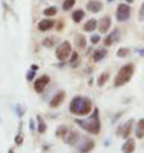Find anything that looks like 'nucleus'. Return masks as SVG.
<instances>
[{
  "mask_svg": "<svg viewBox=\"0 0 144 153\" xmlns=\"http://www.w3.org/2000/svg\"><path fill=\"white\" fill-rule=\"evenodd\" d=\"M75 123L79 125L81 129L90 134H99L101 132V122H100V111L95 108L92 110V114L86 119H75Z\"/></svg>",
  "mask_w": 144,
  "mask_h": 153,
  "instance_id": "obj_1",
  "label": "nucleus"
},
{
  "mask_svg": "<svg viewBox=\"0 0 144 153\" xmlns=\"http://www.w3.org/2000/svg\"><path fill=\"white\" fill-rule=\"evenodd\" d=\"M68 109H70V113L73 114V115L85 117L92 111V102L86 96L77 95L70 101Z\"/></svg>",
  "mask_w": 144,
  "mask_h": 153,
  "instance_id": "obj_2",
  "label": "nucleus"
},
{
  "mask_svg": "<svg viewBox=\"0 0 144 153\" xmlns=\"http://www.w3.org/2000/svg\"><path fill=\"white\" fill-rule=\"evenodd\" d=\"M134 71H135V67H134L133 63L124 65V66L118 71V74H116V76H115L114 87H121L125 84H128L129 81L133 79V76H134Z\"/></svg>",
  "mask_w": 144,
  "mask_h": 153,
  "instance_id": "obj_3",
  "label": "nucleus"
},
{
  "mask_svg": "<svg viewBox=\"0 0 144 153\" xmlns=\"http://www.w3.org/2000/svg\"><path fill=\"white\" fill-rule=\"evenodd\" d=\"M72 53V46L68 41H63L56 48V58L61 62H66Z\"/></svg>",
  "mask_w": 144,
  "mask_h": 153,
  "instance_id": "obj_4",
  "label": "nucleus"
},
{
  "mask_svg": "<svg viewBox=\"0 0 144 153\" xmlns=\"http://www.w3.org/2000/svg\"><path fill=\"white\" fill-rule=\"evenodd\" d=\"M131 15V8L130 4H119L116 7V12H115V18L119 23H123V22H126Z\"/></svg>",
  "mask_w": 144,
  "mask_h": 153,
  "instance_id": "obj_5",
  "label": "nucleus"
},
{
  "mask_svg": "<svg viewBox=\"0 0 144 153\" xmlns=\"http://www.w3.org/2000/svg\"><path fill=\"white\" fill-rule=\"evenodd\" d=\"M49 81H51V77H49L48 75L39 76L38 79L34 80V85H33V87H34V91L37 92V94H42V92L44 91V89L47 87V85L49 84Z\"/></svg>",
  "mask_w": 144,
  "mask_h": 153,
  "instance_id": "obj_6",
  "label": "nucleus"
},
{
  "mask_svg": "<svg viewBox=\"0 0 144 153\" xmlns=\"http://www.w3.org/2000/svg\"><path fill=\"white\" fill-rule=\"evenodd\" d=\"M94 148H95V142L88 137H84L81 140V143L77 147V152L79 153H90Z\"/></svg>",
  "mask_w": 144,
  "mask_h": 153,
  "instance_id": "obj_7",
  "label": "nucleus"
},
{
  "mask_svg": "<svg viewBox=\"0 0 144 153\" xmlns=\"http://www.w3.org/2000/svg\"><path fill=\"white\" fill-rule=\"evenodd\" d=\"M133 125H134V120H133V119L126 120L123 125H120V128H118V130H116V134H118V135L120 134L124 139H128L130 137L131 130H133Z\"/></svg>",
  "mask_w": 144,
  "mask_h": 153,
  "instance_id": "obj_8",
  "label": "nucleus"
},
{
  "mask_svg": "<svg viewBox=\"0 0 144 153\" xmlns=\"http://www.w3.org/2000/svg\"><path fill=\"white\" fill-rule=\"evenodd\" d=\"M65 97H66V92L65 91H58L57 94H54L52 96V99L49 100V108H52V109H56L58 106L62 105V102L65 101Z\"/></svg>",
  "mask_w": 144,
  "mask_h": 153,
  "instance_id": "obj_9",
  "label": "nucleus"
},
{
  "mask_svg": "<svg viewBox=\"0 0 144 153\" xmlns=\"http://www.w3.org/2000/svg\"><path fill=\"white\" fill-rule=\"evenodd\" d=\"M80 138H81L80 133L77 132V130H75V129H71V130H68V133L65 135L63 140H65L66 144H68V146H75L77 142L80 140Z\"/></svg>",
  "mask_w": 144,
  "mask_h": 153,
  "instance_id": "obj_10",
  "label": "nucleus"
},
{
  "mask_svg": "<svg viewBox=\"0 0 144 153\" xmlns=\"http://www.w3.org/2000/svg\"><path fill=\"white\" fill-rule=\"evenodd\" d=\"M120 41V32L118 28H115L111 30V33H109V36H106V38L104 39V46L105 47H110L113 46L114 43Z\"/></svg>",
  "mask_w": 144,
  "mask_h": 153,
  "instance_id": "obj_11",
  "label": "nucleus"
},
{
  "mask_svg": "<svg viewBox=\"0 0 144 153\" xmlns=\"http://www.w3.org/2000/svg\"><path fill=\"white\" fill-rule=\"evenodd\" d=\"M111 24H113L111 18L110 17H102L100 20L97 22V29H99V32H100L101 34L108 33L109 29L111 28Z\"/></svg>",
  "mask_w": 144,
  "mask_h": 153,
  "instance_id": "obj_12",
  "label": "nucleus"
},
{
  "mask_svg": "<svg viewBox=\"0 0 144 153\" xmlns=\"http://www.w3.org/2000/svg\"><path fill=\"white\" fill-rule=\"evenodd\" d=\"M86 9L91 13H100L104 9V4L100 0H88L86 4Z\"/></svg>",
  "mask_w": 144,
  "mask_h": 153,
  "instance_id": "obj_13",
  "label": "nucleus"
},
{
  "mask_svg": "<svg viewBox=\"0 0 144 153\" xmlns=\"http://www.w3.org/2000/svg\"><path fill=\"white\" fill-rule=\"evenodd\" d=\"M54 25H56V22L51 18H46V19H42L39 23H38V29L41 32H47L49 29L54 28Z\"/></svg>",
  "mask_w": 144,
  "mask_h": 153,
  "instance_id": "obj_14",
  "label": "nucleus"
},
{
  "mask_svg": "<svg viewBox=\"0 0 144 153\" xmlns=\"http://www.w3.org/2000/svg\"><path fill=\"white\" fill-rule=\"evenodd\" d=\"M108 56V51H106V47H100V48H96L92 53V61L94 62H100L102 59Z\"/></svg>",
  "mask_w": 144,
  "mask_h": 153,
  "instance_id": "obj_15",
  "label": "nucleus"
},
{
  "mask_svg": "<svg viewBox=\"0 0 144 153\" xmlns=\"http://www.w3.org/2000/svg\"><path fill=\"white\" fill-rule=\"evenodd\" d=\"M135 151V140L131 139V138H128L125 140V143L121 147V152L123 153H134Z\"/></svg>",
  "mask_w": 144,
  "mask_h": 153,
  "instance_id": "obj_16",
  "label": "nucleus"
},
{
  "mask_svg": "<svg viewBox=\"0 0 144 153\" xmlns=\"http://www.w3.org/2000/svg\"><path fill=\"white\" fill-rule=\"evenodd\" d=\"M87 45V41H86V37L82 36V34H76L75 36V46L79 48V50H85Z\"/></svg>",
  "mask_w": 144,
  "mask_h": 153,
  "instance_id": "obj_17",
  "label": "nucleus"
},
{
  "mask_svg": "<svg viewBox=\"0 0 144 153\" xmlns=\"http://www.w3.org/2000/svg\"><path fill=\"white\" fill-rule=\"evenodd\" d=\"M135 137L138 139H144V118L138 120L135 127Z\"/></svg>",
  "mask_w": 144,
  "mask_h": 153,
  "instance_id": "obj_18",
  "label": "nucleus"
},
{
  "mask_svg": "<svg viewBox=\"0 0 144 153\" xmlns=\"http://www.w3.org/2000/svg\"><path fill=\"white\" fill-rule=\"evenodd\" d=\"M96 28H97V20L94 19V18L88 19L84 24V27H82V29H84L85 32H94Z\"/></svg>",
  "mask_w": 144,
  "mask_h": 153,
  "instance_id": "obj_19",
  "label": "nucleus"
},
{
  "mask_svg": "<svg viewBox=\"0 0 144 153\" xmlns=\"http://www.w3.org/2000/svg\"><path fill=\"white\" fill-rule=\"evenodd\" d=\"M57 41H58V39H57L56 37L48 36V37H46V38H44V39L42 41V45H43V47H46V48H52V47L56 46Z\"/></svg>",
  "mask_w": 144,
  "mask_h": 153,
  "instance_id": "obj_20",
  "label": "nucleus"
},
{
  "mask_svg": "<svg viewBox=\"0 0 144 153\" xmlns=\"http://www.w3.org/2000/svg\"><path fill=\"white\" fill-rule=\"evenodd\" d=\"M37 122H38V125H37V132L39 134H44L47 132V124L46 122L43 120V118L41 115H37Z\"/></svg>",
  "mask_w": 144,
  "mask_h": 153,
  "instance_id": "obj_21",
  "label": "nucleus"
},
{
  "mask_svg": "<svg viewBox=\"0 0 144 153\" xmlns=\"http://www.w3.org/2000/svg\"><path fill=\"white\" fill-rule=\"evenodd\" d=\"M68 127L67 125H65V124H61V125H58L57 127V129H56V132H54V134H56V137L57 138H65V135L68 133Z\"/></svg>",
  "mask_w": 144,
  "mask_h": 153,
  "instance_id": "obj_22",
  "label": "nucleus"
},
{
  "mask_svg": "<svg viewBox=\"0 0 144 153\" xmlns=\"http://www.w3.org/2000/svg\"><path fill=\"white\" fill-rule=\"evenodd\" d=\"M68 63L71 65L72 68L77 67V65L80 63V56H79V53H77L76 51H72L71 56H70V58H68Z\"/></svg>",
  "mask_w": 144,
  "mask_h": 153,
  "instance_id": "obj_23",
  "label": "nucleus"
},
{
  "mask_svg": "<svg viewBox=\"0 0 144 153\" xmlns=\"http://www.w3.org/2000/svg\"><path fill=\"white\" fill-rule=\"evenodd\" d=\"M109 77H110V74L108 72V71H105V72H102V74L97 77V80H96L97 86H99V87H102V86H104V85L109 81Z\"/></svg>",
  "mask_w": 144,
  "mask_h": 153,
  "instance_id": "obj_24",
  "label": "nucleus"
},
{
  "mask_svg": "<svg viewBox=\"0 0 144 153\" xmlns=\"http://www.w3.org/2000/svg\"><path fill=\"white\" fill-rule=\"evenodd\" d=\"M84 18H85V12L82 9H77L72 13V20H73L75 23H80Z\"/></svg>",
  "mask_w": 144,
  "mask_h": 153,
  "instance_id": "obj_25",
  "label": "nucleus"
},
{
  "mask_svg": "<svg viewBox=\"0 0 144 153\" xmlns=\"http://www.w3.org/2000/svg\"><path fill=\"white\" fill-rule=\"evenodd\" d=\"M22 127H23V123H19V130H18V134L15 135V138H14V142H15V144L16 146H20L22 143H23V140H24V137H23V133H22Z\"/></svg>",
  "mask_w": 144,
  "mask_h": 153,
  "instance_id": "obj_26",
  "label": "nucleus"
},
{
  "mask_svg": "<svg viewBox=\"0 0 144 153\" xmlns=\"http://www.w3.org/2000/svg\"><path fill=\"white\" fill-rule=\"evenodd\" d=\"M57 12H58L57 7H49V8H46L43 10V14L46 15V17H48V18H52V17H54V15L57 14Z\"/></svg>",
  "mask_w": 144,
  "mask_h": 153,
  "instance_id": "obj_27",
  "label": "nucleus"
},
{
  "mask_svg": "<svg viewBox=\"0 0 144 153\" xmlns=\"http://www.w3.org/2000/svg\"><path fill=\"white\" fill-rule=\"evenodd\" d=\"M129 54H130V50L126 48V47H121L116 51V56H118L119 58H125V57H128Z\"/></svg>",
  "mask_w": 144,
  "mask_h": 153,
  "instance_id": "obj_28",
  "label": "nucleus"
},
{
  "mask_svg": "<svg viewBox=\"0 0 144 153\" xmlns=\"http://www.w3.org/2000/svg\"><path fill=\"white\" fill-rule=\"evenodd\" d=\"M75 4H76V0H65L62 4V9L65 12H68V10H71L75 7Z\"/></svg>",
  "mask_w": 144,
  "mask_h": 153,
  "instance_id": "obj_29",
  "label": "nucleus"
},
{
  "mask_svg": "<svg viewBox=\"0 0 144 153\" xmlns=\"http://www.w3.org/2000/svg\"><path fill=\"white\" fill-rule=\"evenodd\" d=\"M37 76V71H33V70H29L28 72H27V76H25V79L27 81H33L34 80V77Z\"/></svg>",
  "mask_w": 144,
  "mask_h": 153,
  "instance_id": "obj_30",
  "label": "nucleus"
},
{
  "mask_svg": "<svg viewBox=\"0 0 144 153\" xmlns=\"http://www.w3.org/2000/svg\"><path fill=\"white\" fill-rule=\"evenodd\" d=\"M100 41H101V37L99 36V34H92L91 38H90V42L92 43V45H97Z\"/></svg>",
  "mask_w": 144,
  "mask_h": 153,
  "instance_id": "obj_31",
  "label": "nucleus"
},
{
  "mask_svg": "<svg viewBox=\"0 0 144 153\" xmlns=\"http://www.w3.org/2000/svg\"><path fill=\"white\" fill-rule=\"evenodd\" d=\"M15 111H16V114H18L19 117H22L25 113V108L22 106V105H15Z\"/></svg>",
  "mask_w": 144,
  "mask_h": 153,
  "instance_id": "obj_32",
  "label": "nucleus"
},
{
  "mask_svg": "<svg viewBox=\"0 0 144 153\" xmlns=\"http://www.w3.org/2000/svg\"><path fill=\"white\" fill-rule=\"evenodd\" d=\"M138 19L140 22H144V3L142 4V7L139 9V13H138Z\"/></svg>",
  "mask_w": 144,
  "mask_h": 153,
  "instance_id": "obj_33",
  "label": "nucleus"
},
{
  "mask_svg": "<svg viewBox=\"0 0 144 153\" xmlns=\"http://www.w3.org/2000/svg\"><path fill=\"white\" fill-rule=\"evenodd\" d=\"M29 129L32 130V132H33V130H34L36 129V124H34V119H29Z\"/></svg>",
  "mask_w": 144,
  "mask_h": 153,
  "instance_id": "obj_34",
  "label": "nucleus"
},
{
  "mask_svg": "<svg viewBox=\"0 0 144 153\" xmlns=\"http://www.w3.org/2000/svg\"><path fill=\"white\" fill-rule=\"evenodd\" d=\"M56 28H57V30H61V29L63 28V23H62V22H59V23H58V25L56 27Z\"/></svg>",
  "mask_w": 144,
  "mask_h": 153,
  "instance_id": "obj_35",
  "label": "nucleus"
},
{
  "mask_svg": "<svg viewBox=\"0 0 144 153\" xmlns=\"http://www.w3.org/2000/svg\"><path fill=\"white\" fill-rule=\"evenodd\" d=\"M38 68H39V66H38V65H32V66H30V70H33V71H37Z\"/></svg>",
  "mask_w": 144,
  "mask_h": 153,
  "instance_id": "obj_36",
  "label": "nucleus"
},
{
  "mask_svg": "<svg viewBox=\"0 0 144 153\" xmlns=\"http://www.w3.org/2000/svg\"><path fill=\"white\" fill-rule=\"evenodd\" d=\"M125 1H126V4H133L134 3V0H125Z\"/></svg>",
  "mask_w": 144,
  "mask_h": 153,
  "instance_id": "obj_37",
  "label": "nucleus"
},
{
  "mask_svg": "<svg viewBox=\"0 0 144 153\" xmlns=\"http://www.w3.org/2000/svg\"><path fill=\"white\" fill-rule=\"evenodd\" d=\"M8 153H14V149H13V148H12V149H9V152H8Z\"/></svg>",
  "mask_w": 144,
  "mask_h": 153,
  "instance_id": "obj_38",
  "label": "nucleus"
},
{
  "mask_svg": "<svg viewBox=\"0 0 144 153\" xmlns=\"http://www.w3.org/2000/svg\"><path fill=\"white\" fill-rule=\"evenodd\" d=\"M111 1H114V0H108V3H111Z\"/></svg>",
  "mask_w": 144,
  "mask_h": 153,
  "instance_id": "obj_39",
  "label": "nucleus"
}]
</instances>
